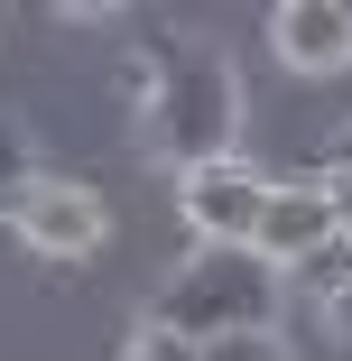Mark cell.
Listing matches in <instances>:
<instances>
[{
	"label": "cell",
	"instance_id": "obj_1",
	"mask_svg": "<svg viewBox=\"0 0 352 361\" xmlns=\"http://www.w3.org/2000/svg\"><path fill=\"white\" fill-rule=\"evenodd\" d=\"M278 306H288V278H278L260 250H214L195 241L149 297V324L186 334V343H223V334H278Z\"/></svg>",
	"mask_w": 352,
	"mask_h": 361
},
{
	"label": "cell",
	"instance_id": "obj_2",
	"mask_svg": "<svg viewBox=\"0 0 352 361\" xmlns=\"http://www.w3.org/2000/svg\"><path fill=\"white\" fill-rule=\"evenodd\" d=\"M139 121H149V149L158 158L214 167V158H232V139H241V84H232V65L214 47H167Z\"/></svg>",
	"mask_w": 352,
	"mask_h": 361
},
{
	"label": "cell",
	"instance_id": "obj_3",
	"mask_svg": "<svg viewBox=\"0 0 352 361\" xmlns=\"http://www.w3.org/2000/svg\"><path fill=\"white\" fill-rule=\"evenodd\" d=\"M176 204H186V223L214 241V250H250L260 204H269V176L250 158H214V167H186L176 176Z\"/></svg>",
	"mask_w": 352,
	"mask_h": 361
},
{
	"label": "cell",
	"instance_id": "obj_4",
	"mask_svg": "<svg viewBox=\"0 0 352 361\" xmlns=\"http://www.w3.org/2000/svg\"><path fill=\"white\" fill-rule=\"evenodd\" d=\"M10 223H19L37 250L75 259V250H93V241L111 232V213H102V195H93V185H65V176H28V195L10 204Z\"/></svg>",
	"mask_w": 352,
	"mask_h": 361
},
{
	"label": "cell",
	"instance_id": "obj_5",
	"mask_svg": "<svg viewBox=\"0 0 352 361\" xmlns=\"http://www.w3.org/2000/svg\"><path fill=\"white\" fill-rule=\"evenodd\" d=\"M343 223H334V204H324V185L315 176H297V185H269V204H260V232H250V250L288 278L306 250H324Z\"/></svg>",
	"mask_w": 352,
	"mask_h": 361
},
{
	"label": "cell",
	"instance_id": "obj_6",
	"mask_svg": "<svg viewBox=\"0 0 352 361\" xmlns=\"http://www.w3.org/2000/svg\"><path fill=\"white\" fill-rule=\"evenodd\" d=\"M269 47H278V65H297V75H334V65H352L343 0H278V10H269Z\"/></svg>",
	"mask_w": 352,
	"mask_h": 361
},
{
	"label": "cell",
	"instance_id": "obj_7",
	"mask_svg": "<svg viewBox=\"0 0 352 361\" xmlns=\"http://www.w3.org/2000/svg\"><path fill=\"white\" fill-rule=\"evenodd\" d=\"M288 278L306 287V297H315V306H334V297H343V287H352V232H334L324 250H306V259H297Z\"/></svg>",
	"mask_w": 352,
	"mask_h": 361
},
{
	"label": "cell",
	"instance_id": "obj_8",
	"mask_svg": "<svg viewBox=\"0 0 352 361\" xmlns=\"http://www.w3.org/2000/svg\"><path fill=\"white\" fill-rule=\"evenodd\" d=\"M28 176H37V167H28V139H19V121H0V223H10V204L28 195Z\"/></svg>",
	"mask_w": 352,
	"mask_h": 361
},
{
	"label": "cell",
	"instance_id": "obj_9",
	"mask_svg": "<svg viewBox=\"0 0 352 361\" xmlns=\"http://www.w3.org/2000/svg\"><path fill=\"white\" fill-rule=\"evenodd\" d=\"M195 361H288L278 334H223V343H195Z\"/></svg>",
	"mask_w": 352,
	"mask_h": 361
},
{
	"label": "cell",
	"instance_id": "obj_10",
	"mask_svg": "<svg viewBox=\"0 0 352 361\" xmlns=\"http://www.w3.org/2000/svg\"><path fill=\"white\" fill-rule=\"evenodd\" d=\"M121 361H195V343H186V334H167V324H139Z\"/></svg>",
	"mask_w": 352,
	"mask_h": 361
},
{
	"label": "cell",
	"instance_id": "obj_11",
	"mask_svg": "<svg viewBox=\"0 0 352 361\" xmlns=\"http://www.w3.org/2000/svg\"><path fill=\"white\" fill-rule=\"evenodd\" d=\"M334 324H343V334H352V287H343V297H334Z\"/></svg>",
	"mask_w": 352,
	"mask_h": 361
},
{
	"label": "cell",
	"instance_id": "obj_12",
	"mask_svg": "<svg viewBox=\"0 0 352 361\" xmlns=\"http://www.w3.org/2000/svg\"><path fill=\"white\" fill-rule=\"evenodd\" d=\"M334 158H352V130H343V139H334Z\"/></svg>",
	"mask_w": 352,
	"mask_h": 361
},
{
	"label": "cell",
	"instance_id": "obj_13",
	"mask_svg": "<svg viewBox=\"0 0 352 361\" xmlns=\"http://www.w3.org/2000/svg\"><path fill=\"white\" fill-rule=\"evenodd\" d=\"M343 28H352V0H343Z\"/></svg>",
	"mask_w": 352,
	"mask_h": 361
}]
</instances>
